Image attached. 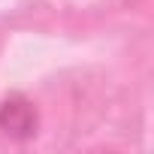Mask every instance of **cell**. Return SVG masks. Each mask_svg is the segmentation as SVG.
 Listing matches in <instances>:
<instances>
[{
    "label": "cell",
    "instance_id": "1",
    "mask_svg": "<svg viewBox=\"0 0 154 154\" xmlns=\"http://www.w3.org/2000/svg\"><path fill=\"white\" fill-rule=\"evenodd\" d=\"M0 130L15 136V139H27L36 133V112L27 100L21 97H9L0 106Z\"/></svg>",
    "mask_w": 154,
    "mask_h": 154
}]
</instances>
